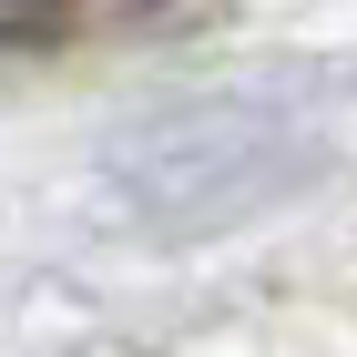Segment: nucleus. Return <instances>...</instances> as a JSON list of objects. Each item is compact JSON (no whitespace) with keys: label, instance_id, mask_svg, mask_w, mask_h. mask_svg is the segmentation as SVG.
<instances>
[{"label":"nucleus","instance_id":"1","mask_svg":"<svg viewBox=\"0 0 357 357\" xmlns=\"http://www.w3.org/2000/svg\"><path fill=\"white\" fill-rule=\"evenodd\" d=\"M72 0H0V31H61Z\"/></svg>","mask_w":357,"mask_h":357}]
</instances>
